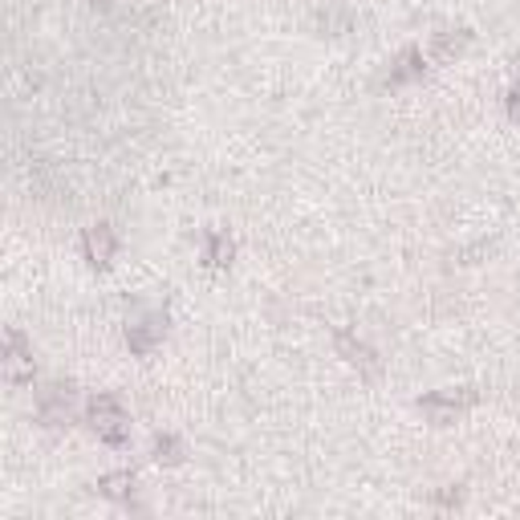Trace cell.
<instances>
[{
	"label": "cell",
	"mask_w": 520,
	"mask_h": 520,
	"mask_svg": "<svg viewBox=\"0 0 520 520\" xmlns=\"http://www.w3.org/2000/svg\"><path fill=\"white\" fill-rule=\"evenodd\" d=\"M69 407H74V386H49V391L37 394V419L45 427L69 423Z\"/></svg>",
	"instance_id": "cell-3"
},
{
	"label": "cell",
	"mask_w": 520,
	"mask_h": 520,
	"mask_svg": "<svg viewBox=\"0 0 520 520\" xmlns=\"http://www.w3.org/2000/svg\"><path fill=\"white\" fill-rule=\"evenodd\" d=\"M338 354L350 362V366H358L362 375H370V378L378 375V354L370 350L366 341H354L350 333H338Z\"/></svg>",
	"instance_id": "cell-7"
},
{
	"label": "cell",
	"mask_w": 520,
	"mask_h": 520,
	"mask_svg": "<svg viewBox=\"0 0 520 520\" xmlns=\"http://www.w3.org/2000/svg\"><path fill=\"white\" fill-rule=\"evenodd\" d=\"M130 488H135V476H130V472H110V476L98 480V492H102L106 500H127Z\"/></svg>",
	"instance_id": "cell-9"
},
{
	"label": "cell",
	"mask_w": 520,
	"mask_h": 520,
	"mask_svg": "<svg viewBox=\"0 0 520 520\" xmlns=\"http://www.w3.org/2000/svg\"><path fill=\"white\" fill-rule=\"evenodd\" d=\"M94 4H102V9H106V4H110V0H94Z\"/></svg>",
	"instance_id": "cell-15"
},
{
	"label": "cell",
	"mask_w": 520,
	"mask_h": 520,
	"mask_svg": "<svg viewBox=\"0 0 520 520\" xmlns=\"http://www.w3.org/2000/svg\"><path fill=\"white\" fill-rule=\"evenodd\" d=\"M350 13H322V29H330V33L333 37H338L341 33V29H350Z\"/></svg>",
	"instance_id": "cell-13"
},
{
	"label": "cell",
	"mask_w": 520,
	"mask_h": 520,
	"mask_svg": "<svg viewBox=\"0 0 520 520\" xmlns=\"http://www.w3.org/2000/svg\"><path fill=\"white\" fill-rule=\"evenodd\" d=\"M415 77H423V53L407 49L399 57V66L391 69V77H386V82H391V85H407V82H415Z\"/></svg>",
	"instance_id": "cell-8"
},
{
	"label": "cell",
	"mask_w": 520,
	"mask_h": 520,
	"mask_svg": "<svg viewBox=\"0 0 520 520\" xmlns=\"http://www.w3.org/2000/svg\"><path fill=\"white\" fill-rule=\"evenodd\" d=\"M508 119H512V122H520V85L508 94Z\"/></svg>",
	"instance_id": "cell-14"
},
{
	"label": "cell",
	"mask_w": 520,
	"mask_h": 520,
	"mask_svg": "<svg viewBox=\"0 0 520 520\" xmlns=\"http://www.w3.org/2000/svg\"><path fill=\"white\" fill-rule=\"evenodd\" d=\"M82 252H85V260H90L94 269H106V265L114 260V252H119V236H114V228H106V224H94V228H85Z\"/></svg>",
	"instance_id": "cell-4"
},
{
	"label": "cell",
	"mask_w": 520,
	"mask_h": 520,
	"mask_svg": "<svg viewBox=\"0 0 520 520\" xmlns=\"http://www.w3.org/2000/svg\"><path fill=\"white\" fill-rule=\"evenodd\" d=\"M232 252H236V248H232V240L224 236V232H212V236H207V248H204L207 265L224 269V265H228V260H232Z\"/></svg>",
	"instance_id": "cell-10"
},
{
	"label": "cell",
	"mask_w": 520,
	"mask_h": 520,
	"mask_svg": "<svg viewBox=\"0 0 520 520\" xmlns=\"http://www.w3.org/2000/svg\"><path fill=\"white\" fill-rule=\"evenodd\" d=\"M90 427H94V436L102 439V444L110 447H122L127 444V410H122V402L114 399V394H98L94 402H90Z\"/></svg>",
	"instance_id": "cell-1"
},
{
	"label": "cell",
	"mask_w": 520,
	"mask_h": 520,
	"mask_svg": "<svg viewBox=\"0 0 520 520\" xmlns=\"http://www.w3.org/2000/svg\"><path fill=\"white\" fill-rule=\"evenodd\" d=\"M163 333H167V317H146V322H138V325H130L127 330V346H130V354H138V358H146V354L154 350L163 341Z\"/></svg>",
	"instance_id": "cell-6"
},
{
	"label": "cell",
	"mask_w": 520,
	"mask_h": 520,
	"mask_svg": "<svg viewBox=\"0 0 520 520\" xmlns=\"http://www.w3.org/2000/svg\"><path fill=\"white\" fill-rule=\"evenodd\" d=\"M4 375H9L13 383L33 378V354H29V341L21 330H9V338H4Z\"/></svg>",
	"instance_id": "cell-5"
},
{
	"label": "cell",
	"mask_w": 520,
	"mask_h": 520,
	"mask_svg": "<svg viewBox=\"0 0 520 520\" xmlns=\"http://www.w3.org/2000/svg\"><path fill=\"white\" fill-rule=\"evenodd\" d=\"M154 460H159V463H180L183 460V444L175 436H159V439H154Z\"/></svg>",
	"instance_id": "cell-12"
},
{
	"label": "cell",
	"mask_w": 520,
	"mask_h": 520,
	"mask_svg": "<svg viewBox=\"0 0 520 520\" xmlns=\"http://www.w3.org/2000/svg\"><path fill=\"white\" fill-rule=\"evenodd\" d=\"M463 45H468V33H444V37H436V45H431V57L452 61V57L463 53Z\"/></svg>",
	"instance_id": "cell-11"
},
{
	"label": "cell",
	"mask_w": 520,
	"mask_h": 520,
	"mask_svg": "<svg viewBox=\"0 0 520 520\" xmlns=\"http://www.w3.org/2000/svg\"><path fill=\"white\" fill-rule=\"evenodd\" d=\"M472 399H476L472 391H439V394H427V399H419V410H423V415L431 419L436 427H447V423H455V415H460Z\"/></svg>",
	"instance_id": "cell-2"
}]
</instances>
